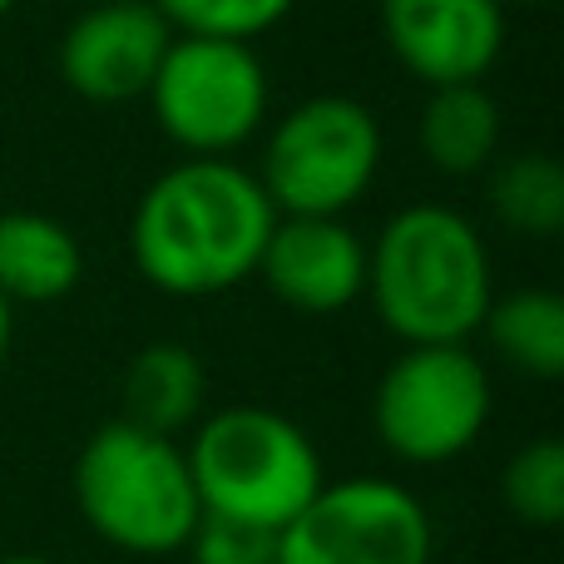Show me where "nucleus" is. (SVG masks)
Instances as JSON below:
<instances>
[{
    "label": "nucleus",
    "instance_id": "5",
    "mask_svg": "<svg viewBox=\"0 0 564 564\" xmlns=\"http://www.w3.org/2000/svg\"><path fill=\"white\" fill-rule=\"evenodd\" d=\"M258 184L278 214L347 218L377 188L387 134L371 105L351 95H307L288 115L268 119Z\"/></svg>",
    "mask_w": 564,
    "mask_h": 564
},
{
    "label": "nucleus",
    "instance_id": "20",
    "mask_svg": "<svg viewBox=\"0 0 564 564\" xmlns=\"http://www.w3.org/2000/svg\"><path fill=\"white\" fill-rule=\"evenodd\" d=\"M10 341H15V302L0 292V361L10 357Z\"/></svg>",
    "mask_w": 564,
    "mask_h": 564
},
{
    "label": "nucleus",
    "instance_id": "13",
    "mask_svg": "<svg viewBox=\"0 0 564 564\" xmlns=\"http://www.w3.org/2000/svg\"><path fill=\"white\" fill-rule=\"evenodd\" d=\"M506 119L486 85H441L421 105V154L446 178H480L500 159Z\"/></svg>",
    "mask_w": 564,
    "mask_h": 564
},
{
    "label": "nucleus",
    "instance_id": "3",
    "mask_svg": "<svg viewBox=\"0 0 564 564\" xmlns=\"http://www.w3.org/2000/svg\"><path fill=\"white\" fill-rule=\"evenodd\" d=\"M69 490L89 535L134 560L184 555L204 520L184 446L124 416L79 446Z\"/></svg>",
    "mask_w": 564,
    "mask_h": 564
},
{
    "label": "nucleus",
    "instance_id": "18",
    "mask_svg": "<svg viewBox=\"0 0 564 564\" xmlns=\"http://www.w3.org/2000/svg\"><path fill=\"white\" fill-rule=\"evenodd\" d=\"M169 20L174 35H214V40H263L297 10V0H149Z\"/></svg>",
    "mask_w": 564,
    "mask_h": 564
},
{
    "label": "nucleus",
    "instance_id": "8",
    "mask_svg": "<svg viewBox=\"0 0 564 564\" xmlns=\"http://www.w3.org/2000/svg\"><path fill=\"white\" fill-rule=\"evenodd\" d=\"M431 510L391 476H327L273 545V564H431Z\"/></svg>",
    "mask_w": 564,
    "mask_h": 564
},
{
    "label": "nucleus",
    "instance_id": "14",
    "mask_svg": "<svg viewBox=\"0 0 564 564\" xmlns=\"http://www.w3.org/2000/svg\"><path fill=\"white\" fill-rule=\"evenodd\" d=\"M208 411V371L184 341H154L124 367V421L174 436L194 431Z\"/></svg>",
    "mask_w": 564,
    "mask_h": 564
},
{
    "label": "nucleus",
    "instance_id": "10",
    "mask_svg": "<svg viewBox=\"0 0 564 564\" xmlns=\"http://www.w3.org/2000/svg\"><path fill=\"white\" fill-rule=\"evenodd\" d=\"M169 40L174 30L149 0H99L59 35V79L89 105H134L154 85Z\"/></svg>",
    "mask_w": 564,
    "mask_h": 564
},
{
    "label": "nucleus",
    "instance_id": "11",
    "mask_svg": "<svg viewBox=\"0 0 564 564\" xmlns=\"http://www.w3.org/2000/svg\"><path fill=\"white\" fill-rule=\"evenodd\" d=\"M253 278L302 317H337L367 292V238L347 218L278 214Z\"/></svg>",
    "mask_w": 564,
    "mask_h": 564
},
{
    "label": "nucleus",
    "instance_id": "7",
    "mask_svg": "<svg viewBox=\"0 0 564 564\" xmlns=\"http://www.w3.org/2000/svg\"><path fill=\"white\" fill-rule=\"evenodd\" d=\"M496 387L470 341H416L371 391V431L401 466H451L490 426Z\"/></svg>",
    "mask_w": 564,
    "mask_h": 564
},
{
    "label": "nucleus",
    "instance_id": "23",
    "mask_svg": "<svg viewBox=\"0 0 564 564\" xmlns=\"http://www.w3.org/2000/svg\"><path fill=\"white\" fill-rule=\"evenodd\" d=\"M10 10H15V0H0V20H6V15H10Z\"/></svg>",
    "mask_w": 564,
    "mask_h": 564
},
{
    "label": "nucleus",
    "instance_id": "6",
    "mask_svg": "<svg viewBox=\"0 0 564 564\" xmlns=\"http://www.w3.org/2000/svg\"><path fill=\"white\" fill-rule=\"evenodd\" d=\"M144 105L184 159H238L273 119V79L248 40L174 35Z\"/></svg>",
    "mask_w": 564,
    "mask_h": 564
},
{
    "label": "nucleus",
    "instance_id": "22",
    "mask_svg": "<svg viewBox=\"0 0 564 564\" xmlns=\"http://www.w3.org/2000/svg\"><path fill=\"white\" fill-rule=\"evenodd\" d=\"M506 6H530V10H545V6H555V0H506Z\"/></svg>",
    "mask_w": 564,
    "mask_h": 564
},
{
    "label": "nucleus",
    "instance_id": "24",
    "mask_svg": "<svg viewBox=\"0 0 564 564\" xmlns=\"http://www.w3.org/2000/svg\"><path fill=\"white\" fill-rule=\"evenodd\" d=\"M253 564H273V560H253Z\"/></svg>",
    "mask_w": 564,
    "mask_h": 564
},
{
    "label": "nucleus",
    "instance_id": "2",
    "mask_svg": "<svg viewBox=\"0 0 564 564\" xmlns=\"http://www.w3.org/2000/svg\"><path fill=\"white\" fill-rule=\"evenodd\" d=\"M377 322L401 341H470L496 297V263L460 208L406 204L367 243V292Z\"/></svg>",
    "mask_w": 564,
    "mask_h": 564
},
{
    "label": "nucleus",
    "instance_id": "12",
    "mask_svg": "<svg viewBox=\"0 0 564 564\" xmlns=\"http://www.w3.org/2000/svg\"><path fill=\"white\" fill-rule=\"evenodd\" d=\"M85 278V248L59 218L35 208H0V292L15 307L59 302Z\"/></svg>",
    "mask_w": 564,
    "mask_h": 564
},
{
    "label": "nucleus",
    "instance_id": "15",
    "mask_svg": "<svg viewBox=\"0 0 564 564\" xmlns=\"http://www.w3.org/2000/svg\"><path fill=\"white\" fill-rule=\"evenodd\" d=\"M490 351L535 381L564 377V297L550 288L496 292L480 322Z\"/></svg>",
    "mask_w": 564,
    "mask_h": 564
},
{
    "label": "nucleus",
    "instance_id": "19",
    "mask_svg": "<svg viewBox=\"0 0 564 564\" xmlns=\"http://www.w3.org/2000/svg\"><path fill=\"white\" fill-rule=\"evenodd\" d=\"M273 545H278V535L204 516L194 540H188V555H194V564H253V560H273Z\"/></svg>",
    "mask_w": 564,
    "mask_h": 564
},
{
    "label": "nucleus",
    "instance_id": "9",
    "mask_svg": "<svg viewBox=\"0 0 564 564\" xmlns=\"http://www.w3.org/2000/svg\"><path fill=\"white\" fill-rule=\"evenodd\" d=\"M377 25L391 59L426 89L486 85L510 35L506 0H381Z\"/></svg>",
    "mask_w": 564,
    "mask_h": 564
},
{
    "label": "nucleus",
    "instance_id": "4",
    "mask_svg": "<svg viewBox=\"0 0 564 564\" xmlns=\"http://www.w3.org/2000/svg\"><path fill=\"white\" fill-rule=\"evenodd\" d=\"M184 456L204 516L263 535H278L327 480L317 441L292 416L258 401L204 411Z\"/></svg>",
    "mask_w": 564,
    "mask_h": 564
},
{
    "label": "nucleus",
    "instance_id": "1",
    "mask_svg": "<svg viewBox=\"0 0 564 564\" xmlns=\"http://www.w3.org/2000/svg\"><path fill=\"white\" fill-rule=\"evenodd\" d=\"M278 224L263 184L238 159H178L129 214V258L164 297H218L258 273Z\"/></svg>",
    "mask_w": 564,
    "mask_h": 564
},
{
    "label": "nucleus",
    "instance_id": "16",
    "mask_svg": "<svg viewBox=\"0 0 564 564\" xmlns=\"http://www.w3.org/2000/svg\"><path fill=\"white\" fill-rule=\"evenodd\" d=\"M486 198L500 228L520 238H555L564 228V169L545 149L496 159L486 169Z\"/></svg>",
    "mask_w": 564,
    "mask_h": 564
},
{
    "label": "nucleus",
    "instance_id": "21",
    "mask_svg": "<svg viewBox=\"0 0 564 564\" xmlns=\"http://www.w3.org/2000/svg\"><path fill=\"white\" fill-rule=\"evenodd\" d=\"M0 564H55V560H45V555H0Z\"/></svg>",
    "mask_w": 564,
    "mask_h": 564
},
{
    "label": "nucleus",
    "instance_id": "17",
    "mask_svg": "<svg viewBox=\"0 0 564 564\" xmlns=\"http://www.w3.org/2000/svg\"><path fill=\"white\" fill-rule=\"evenodd\" d=\"M500 500L530 530H555L564 520V446L555 436H535L500 470Z\"/></svg>",
    "mask_w": 564,
    "mask_h": 564
}]
</instances>
